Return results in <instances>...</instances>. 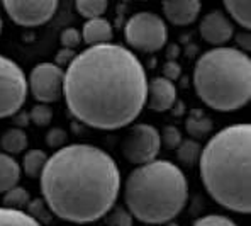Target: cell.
I'll use <instances>...</instances> for the list:
<instances>
[{
    "label": "cell",
    "mask_w": 251,
    "mask_h": 226,
    "mask_svg": "<svg viewBox=\"0 0 251 226\" xmlns=\"http://www.w3.org/2000/svg\"><path fill=\"white\" fill-rule=\"evenodd\" d=\"M12 121H14V124H16V128H25V126H29L31 124V117H29V113H24V111H19V113H16L12 116Z\"/></svg>",
    "instance_id": "d6a6232c"
},
{
    "label": "cell",
    "mask_w": 251,
    "mask_h": 226,
    "mask_svg": "<svg viewBox=\"0 0 251 226\" xmlns=\"http://www.w3.org/2000/svg\"><path fill=\"white\" fill-rule=\"evenodd\" d=\"M182 77V66L176 61H167L163 65V79L170 80V82H175Z\"/></svg>",
    "instance_id": "4dcf8cb0"
},
{
    "label": "cell",
    "mask_w": 251,
    "mask_h": 226,
    "mask_svg": "<svg viewBox=\"0 0 251 226\" xmlns=\"http://www.w3.org/2000/svg\"><path fill=\"white\" fill-rule=\"evenodd\" d=\"M25 213H27L32 220L38 221L39 225H46V223H50V221L53 220V218H51V216H53V213L50 211V207H48L46 201H44L43 198L31 199L27 207H25Z\"/></svg>",
    "instance_id": "cb8c5ba5"
},
{
    "label": "cell",
    "mask_w": 251,
    "mask_h": 226,
    "mask_svg": "<svg viewBox=\"0 0 251 226\" xmlns=\"http://www.w3.org/2000/svg\"><path fill=\"white\" fill-rule=\"evenodd\" d=\"M114 38L112 24L104 17L99 19H90L83 24L82 29V41L88 46H99V44H107Z\"/></svg>",
    "instance_id": "5bb4252c"
},
{
    "label": "cell",
    "mask_w": 251,
    "mask_h": 226,
    "mask_svg": "<svg viewBox=\"0 0 251 226\" xmlns=\"http://www.w3.org/2000/svg\"><path fill=\"white\" fill-rule=\"evenodd\" d=\"M194 87L199 99L217 113H234L251 99V60L238 48H214L197 58Z\"/></svg>",
    "instance_id": "5b68a950"
},
{
    "label": "cell",
    "mask_w": 251,
    "mask_h": 226,
    "mask_svg": "<svg viewBox=\"0 0 251 226\" xmlns=\"http://www.w3.org/2000/svg\"><path fill=\"white\" fill-rule=\"evenodd\" d=\"M224 9L227 14L246 31L251 28V2L250 0H224Z\"/></svg>",
    "instance_id": "ac0fdd59"
},
{
    "label": "cell",
    "mask_w": 251,
    "mask_h": 226,
    "mask_svg": "<svg viewBox=\"0 0 251 226\" xmlns=\"http://www.w3.org/2000/svg\"><path fill=\"white\" fill-rule=\"evenodd\" d=\"M172 111H173V114L175 116H182L183 113H185V106H183L180 101H175V104H173V107H172Z\"/></svg>",
    "instance_id": "d590c367"
},
{
    "label": "cell",
    "mask_w": 251,
    "mask_h": 226,
    "mask_svg": "<svg viewBox=\"0 0 251 226\" xmlns=\"http://www.w3.org/2000/svg\"><path fill=\"white\" fill-rule=\"evenodd\" d=\"M60 41H61V46L66 48V50H75L76 46H80V43H83L82 32L75 28H68L61 32Z\"/></svg>",
    "instance_id": "4316f807"
},
{
    "label": "cell",
    "mask_w": 251,
    "mask_h": 226,
    "mask_svg": "<svg viewBox=\"0 0 251 226\" xmlns=\"http://www.w3.org/2000/svg\"><path fill=\"white\" fill-rule=\"evenodd\" d=\"M145 226H150V225H145Z\"/></svg>",
    "instance_id": "f35d334b"
},
{
    "label": "cell",
    "mask_w": 251,
    "mask_h": 226,
    "mask_svg": "<svg viewBox=\"0 0 251 226\" xmlns=\"http://www.w3.org/2000/svg\"><path fill=\"white\" fill-rule=\"evenodd\" d=\"M107 7L109 5H107L105 0H76L75 2V9L87 21L102 17L105 14Z\"/></svg>",
    "instance_id": "603a6c76"
},
{
    "label": "cell",
    "mask_w": 251,
    "mask_h": 226,
    "mask_svg": "<svg viewBox=\"0 0 251 226\" xmlns=\"http://www.w3.org/2000/svg\"><path fill=\"white\" fill-rule=\"evenodd\" d=\"M0 226H43L32 220L25 211L0 207Z\"/></svg>",
    "instance_id": "ffe728a7"
},
{
    "label": "cell",
    "mask_w": 251,
    "mask_h": 226,
    "mask_svg": "<svg viewBox=\"0 0 251 226\" xmlns=\"http://www.w3.org/2000/svg\"><path fill=\"white\" fill-rule=\"evenodd\" d=\"M0 146H2L3 153L7 155H17L27 148V135L24 129L19 128H10L0 138Z\"/></svg>",
    "instance_id": "e0dca14e"
},
{
    "label": "cell",
    "mask_w": 251,
    "mask_h": 226,
    "mask_svg": "<svg viewBox=\"0 0 251 226\" xmlns=\"http://www.w3.org/2000/svg\"><path fill=\"white\" fill-rule=\"evenodd\" d=\"M2 7L16 24L24 28H36L53 19L58 2L56 0H5Z\"/></svg>",
    "instance_id": "30bf717a"
},
{
    "label": "cell",
    "mask_w": 251,
    "mask_h": 226,
    "mask_svg": "<svg viewBox=\"0 0 251 226\" xmlns=\"http://www.w3.org/2000/svg\"><path fill=\"white\" fill-rule=\"evenodd\" d=\"M205 191L232 213L251 211V126L232 124L217 131L199 157Z\"/></svg>",
    "instance_id": "3957f363"
},
{
    "label": "cell",
    "mask_w": 251,
    "mask_h": 226,
    "mask_svg": "<svg viewBox=\"0 0 251 226\" xmlns=\"http://www.w3.org/2000/svg\"><path fill=\"white\" fill-rule=\"evenodd\" d=\"M202 146L201 143H197L195 140H182V143L176 146V158H178L182 164H185L188 167H192L194 164L199 162L201 157Z\"/></svg>",
    "instance_id": "7402d4cb"
},
{
    "label": "cell",
    "mask_w": 251,
    "mask_h": 226,
    "mask_svg": "<svg viewBox=\"0 0 251 226\" xmlns=\"http://www.w3.org/2000/svg\"><path fill=\"white\" fill-rule=\"evenodd\" d=\"M160 140H161V144L168 148V150H176L180 143H182V133L176 126H165L160 133Z\"/></svg>",
    "instance_id": "484cf974"
},
{
    "label": "cell",
    "mask_w": 251,
    "mask_h": 226,
    "mask_svg": "<svg viewBox=\"0 0 251 226\" xmlns=\"http://www.w3.org/2000/svg\"><path fill=\"white\" fill-rule=\"evenodd\" d=\"M29 201H31L29 191L25 187H21V185H16L3 194V207H9V209L25 211Z\"/></svg>",
    "instance_id": "44dd1931"
},
{
    "label": "cell",
    "mask_w": 251,
    "mask_h": 226,
    "mask_svg": "<svg viewBox=\"0 0 251 226\" xmlns=\"http://www.w3.org/2000/svg\"><path fill=\"white\" fill-rule=\"evenodd\" d=\"M43 199L63 221L87 225L109 214L119 198L121 170L94 144H65L54 151L39 177Z\"/></svg>",
    "instance_id": "7a4b0ae2"
},
{
    "label": "cell",
    "mask_w": 251,
    "mask_h": 226,
    "mask_svg": "<svg viewBox=\"0 0 251 226\" xmlns=\"http://www.w3.org/2000/svg\"><path fill=\"white\" fill-rule=\"evenodd\" d=\"M212 119L204 114L202 111L195 109L192 111L190 114L187 116V121H185V129L187 133L192 136V140H197V138H204L207 136L210 131H212Z\"/></svg>",
    "instance_id": "2e32d148"
},
{
    "label": "cell",
    "mask_w": 251,
    "mask_h": 226,
    "mask_svg": "<svg viewBox=\"0 0 251 226\" xmlns=\"http://www.w3.org/2000/svg\"><path fill=\"white\" fill-rule=\"evenodd\" d=\"M146 68L131 50L107 43L88 46L68 65L63 95L70 113L102 131L134 123L146 106Z\"/></svg>",
    "instance_id": "6da1fadb"
},
{
    "label": "cell",
    "mask_w": 251,
    "mask_h": 226,
    "mask_svg": "<svg viewBox=\"0 0 251 226\" xmlns=\"http://www.w3.org/2000/svg\"><path fill=\"white\" fill-rule=\"evenodd\" d=\"M194 226H238L232 220L221 214H207L194 223Z\"/></svg>",
    "instance_id": "f1b7e54d"
},
{
    "label": "cell",
    "mask_w": 251,
    "mask_h": 226,
    "mask_svg": "<svg viewBox=\"0 0 251 226\" xmlns=\"http://www.w3.org/2000/svg\"><path fill=\"white\" fill-rule=\"evenodd\" d=\"M161 9L173 26H188L199 17L202 3L199 0H168L161 3Z\"/></svg>",
    "instance_id": "4fadbf2b"
},
{
    "label": "cell",
    "mask_w": 251,
    "mask_h": 226,
    "mask_svg": "<svg viewBox=\"0 0 251 226\" xmlns=\"http://www.w3.org/2000/svg\"><path fill=\"white\" fill-rule=\"evenodd\" d=\"M236 43L241 46L243 53L250 51V34H248V32H239V34L236 36Z\"/></svg>",
    "instance_id": "836d02e7"
},
{
    "label": "cell",
    "mask_w": 251,
    "mask_h": 226,
    "mask_svg": "<svg viewBox=\"0 0 251 226\" xmlns=\"http://www.w3.org/2000/svg\"><path fill=\"white\" fill-rule=\"evenodd\" d=\"M165 226H178L176 223H172V221H168V223H165Z\"/></svg>",
    "instance_id": "8d00e7d4"
},
{
    "label": "cell",
    "mask_w": 251,
    "mask_h": 226,
    "mask_svg": "<svg viewBox=\"0 0 251 226\" xmlns=\"http://www.w3.org/2000/svg\"><path fill=\"white\" fill-rule=\"evenodd\" d=\"M188 201V182L178 165L168 160H153L139 165L124 184L127 213L150 226L173 221Z\"/></svg>",
    "instance_id": "277c9868"
},
{
    "label": "cell",
    "mask_w": 251,
    "mask_h": 226,
    "mask_svg": "<svg viewBox=\"0 0 251 226\" xmlns=\"http://www.w3.org/2000/svg\"><path fill=\"white\" fill-rule=\"evenodd\" d=\"M21 165L7 153H0V194H5L12 187L19 184Z\"/></svg>",
    "instance_id": "9a60e30c"
},
{
    "label": "cell",
    "mask_w": 251,
    "mask_h": 226,
    "mask_svg": "<svg viewBox=\"0 0 251 226\" xmlns=\"http://www.w3.org/2000/svg\"><path fill=\"white\" fill-rule=\"evenodd\" d=\"M176 101V87L173 82L163 79V77H154L148 80V94H146V106L153 113H167L173 107Z\"/></svg>",
    "instance_id": "7c38bea8"
},
{
    "label": "cell",
    "mask_w": 251,
    "mask_h": 226,
    "mask_svg": "<svg viewBox=\"0 0 251 226\" xmlns=\"http://www.w3.org/2000/svg\"><path fill=\"white\" fill-rule=\"evenodd\" d=\"M124 158L134 165H145L156 160L161 148L160 131L146 123L132 124L119 143Z\"/></svg>",
    "instance_id": "ba28073f"
},
{
    "label": "cell",
    "mask_w": 251,
    "mask_h": 226,
    "mask_svg": "<svg viewBox=\"0 0 251 226\" xmlns=\"http://www.w3.org/2000/svg\"><path fill=\"white\" fill-rule=\"evenodd\" d=\"M27 77L10 58L0 55V119L19 113L27 99Z\"/></svg>",
    "instance_id": "52a82bcc"
},
{
    "label": "cell",
    "mask_w": 251,
    "mask_h": 226,
    "mask_svg": "<svg viewBox=\"0 0 251 226\" xmlns=\"http://www.w3.org/2000/svg\"><path fill=\"white\" fill-rule=\"evenodd\" d=\"M76 53L73 50H66V48H61L60 51H58L56 55V61H54V65H58L60 68H68V65L72 63L73 60H75Z\"/></svg>",
    "instance_id": "1f68e13d"
},
{
    "label": "cell",
    "mask_w": 251,
    "mask_h": 226,
    "mask_svg": "<svg viewBox=\"0 0 251 226\" xmlns=\"http://www.w3.org/2000/svg\"><path fill=\"white\" fill-rule=\"evenodd\" d=\"M126 43L141 53H156L167 44L168 29L165 21L154 12H138L129 17L124 28Z\"/></svg>",
    "instance_id": "8992f818"
},
{
    "label": "cell",
    "mask_w": 251,
    "mask_h": 226,
    "mask_svg": "<svg viewBox=\"0 0 251 226\" xmlns=\"http://www.w3.org/2000/svg\"><path fill=\"white\" fill-rule=\"evenodd\" d=\"M63 80H65V70L51 61H43L31 70L27 88L38 102L51 104L61 99Z\"/></svg>",
    "instance_id": "9c48e42d"
},
{
    "label": "cell",
    "mask_w": 251,
    "mask_h": 226,
    "mask_svg": "<svg viewBox=\"0 0 251 226\" xmlns=\"http://www.w3.org/2000/svg\"><path fill=\"white\" fill-rule=\"evenodd\" d=\"M66 138H68V135H66L65 129L51 128L50 131L46 133V144L50 148H54V150H60V148L65 146Z\"/></svg>",
    "instance_id": "83f0119b"
},
{
    "label": "cell",
    "mask_w": 251,
    "mask_h": 226,
    "mask_svg": "<svg viewBox=\"0 0 251 226\" xmlns=\"http://www.w3.org/2000/svg\"><path fill=\"white\" fill-rule=\"evenodd\" d=\"M29 117H31V123L36 126H48L53 119V111L48 104H36L29 113Z\"/></svg>",
    "instance_id": "d4e9b609"
},
{
    "label": "cell",
    "mask_w": 251,
    "mask_h": 226,
    "mask_svg": "<svg viewBox=\"0 0 251 226\" xmlns=\"http://www.w3.org/2000/svg\"><path fill=\"white\" fill-rule=\"evenodd\" d=\"M199 32H201L202 39L205 43L212 44L216 48H221L232 38L234 28H232V22L229 21V17L223 10L214 9L202 17Z\"/></svg>",
    "instance_id": "8fae6325"
},
{
    "label": "cell",
    "mask_w": 251,
    "mask_h": 226,
    "mask_svg": "<svg viewBox=\"0 0 251 226\" xmlns=\"http://www.w3.org/2000/svg\"><path fill=\"white\" fill-rule=\"evenodd\" d=\"M2 28H3V22H2V17H0V34H2Z\"/></svg>",
    "instance_id": "74e56055"
},
{
    "label": "cell",
    "mask_w": 251,
    "mask_h": 226,
    "mask_svg": "<svg viewBox=\"0 0 251 226\" xmlns=\"http://www.w3.org/2000/svg\"><path fill=\"white\" fill-rule=\"evenodd\" d=\"M107 226H132V216L127 209H116L107 216Z\"/></svg>",
    "instance_id": "f546056e"
},
{
    "label": "cell",
    "mask_w": 251,
    "mask_h": 226,
    "mask_svg": "<svg viewBox=\"0 0 251 226\" xmlns=\"http://www.w3.org/2000/svg\"><path fill=\"white\" fill-rule=\"evenodd\" d=\"M46 162L48 155L43 150H29L22 160V170L31 179H38V177H41Z\"/></svg>",
    "instance_id": "d6986e66"
},
{
    "label": "cell",
    "mask_w": 251,
    "mask_h": 226,
    "mask_svg": "<svg viewBox=\"0 0 251 226\" xmlns=\"http://www.w3.org/2000/svg\"><path fill=\"white\" fill-rule=\"evenodd\" d=\"M180 55V48L178 44H170L168 46V51H167V56H168V61H175V58Z\"/></svg>",
    "instance_id": "e575fe53"
}]
</instances>
